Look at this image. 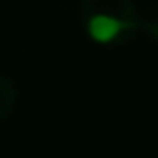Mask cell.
Here are the masks:
<instances>
[{
    "instance_id": "1",
    "label": "cell",
    "mask_w": 158,
    "mask_h": 158,
    "mask_svg": "<svg viewBox=\"0 0 158 158\" xmlns=\"http://www.w3.org/2000/svg\"><path fill=\"white\" fill-rule=\"evenodd\" d=\"M79 15L84 20L86 35L99 44L128 37L141 27L133 0H81Z\"/></svg>"
},
{
    "instance_id": "3",
    "label": "cell",
    "mask_w": 158,
    "mask_h": 158,
    "mask_svg": "<svg viewBox=\"0 0 158 158\" xmlns=\"http://www.w3.org/2000/svg\"><path fill=\"white\" fill-rule=\"evenodd\" d=\"M141 27H143L151 37H156V40H158V7H156V12H153V15H148L146 20H141Z\"/></svg>"
},
{
    "instance_id": "2",
    "label": "cell",
    "mask_w": 158,
    "mask_h": 158,
    "mask_svg": "<svg viewBox=\"0 0 158 158\" xmlns=\"http://www.w3.org/2000/svg\"><path fill=\"white\" fill-rule=\"evenodd\" d=\"M15 99H17V91H15V84L0 74V121H5L15 106Z\"/></svg>"
}]
</instances>
